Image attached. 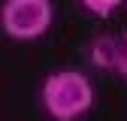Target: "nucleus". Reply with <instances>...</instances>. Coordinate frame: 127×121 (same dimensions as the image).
<instances>
[{
	"label": "nucleus",
	"mask_w": 127,
	"mask_h": 121,
	"mask_svg": "<svg viewBox=\"0 0 127 121\" xmlns=\"http://www.w3.org/2000/svg\"><path fill=\"white\" fill-rule=\"evenodd\" d=\"M94 103V88L85 73L58 70L42 82V109L55 121H79Z\"/></svg>",
	"instance_id": "f257e3e1"
},
{
	"label": "nucleus",
	"mask_w": 127,
	"mask_h": 121,
	"mask_svg": "<svg viewBox=\"0 0 127 121\" xmlns=\"http://www.w3.org/2000/svg\"><path fill=\"white\" fill-rule=\"evenodd\" d=\"M55 6L52 0H3L0 27L15 42H33L52 27Z\"/></svg>",
	"instance_id": "f03ea898"
},
{
	"label": "nucleus",
	"mask_w": 127,
	"mask_h": 121,
	"mask_svg": "<svg viewBox=\"0 0 127 121\" xmlns=\"http://www.w3.org/2000/svg\"><path fill=\"white\" fill-rule=\"evenodd\" d=\"M91 58H94V64H100V67H115V70H121L124 42L118 45L112 36H103V39H97V45L91 49Z\"/></svg>",
	"instance_id": "7ed1b4c3"
},
{
	"label": "nucleus",
	"mask_w": 127,
	"mask_h": 121,
	"mask_svg": "<svg viewBox=\"0 0 127 121\" xmlns=\"http://www.w3.org/2000/svg\"><path fill=\"white\" fill-rule=\"evenodd\" d=\"M79 3H82L88 12H94L97 18H106V15H112L124 0H79Z\"/></svg>",
	"instance_id": "20e7f679"
},
{
	"label": "nucleus",
	"mask_w": 127,
	"mask_h": 121,
	"mask_svg": "<svg viewBox=\"0 0 127 121\" xmlns=\"http://www.w3.org/2000/svg\"><path fill=\"white\" fill-rule=\"evenodd\" d=\"M121 73L127 76V36H124V58H121Z\"/></svg>",
	"instance_id": "39448f33"
}]
</instances>
